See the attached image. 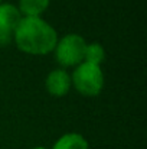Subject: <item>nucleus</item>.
<instances>
[{
	"instance_id": "nucleus-1",
	"label": "nucleus",
	"mask_w": 147,
	"mask_h": 149,
	"mask_svg": "<svg viewBox=\"0 0 147 149\" xmlns=\"http://www.w3.org/2000/svg\"><path fill=\"white\" fill-rule=\"evenodd\" d=\"M13 41L25 54L46 55L55 49L58 33L42 17H22L14 29Z\"/></svg>"
},
{
	"instance_id": "nucleus-2",
	"label": "nucleus",
	"mask_w": 147,
	"mask_h": 149,
	"mask_svg": "<svg viewBox=\"0 0 147 149\" xmlns=\"http://www.w3.org/2000/svg\"><path fill=\"white\" fill-rule=\"evenodd\" d=\"M71 84L85 97H95L104 88V74L99 65L81 62L71 75Z\"/></svg>"
},
{
	"instance_id": "nucleus-3",
	"label": "nucleus",
	"mask_w": 147,
	"mask_h": 149,
	"mask_svg": "<svg viewBox=\"0 0 147 149\" xmlns=\"http://www.w3.org/2000/svg\"><path fill=\"white\" fill-rule=\"evenodd\" d=\"M87 42L78 33H68L58 39L55 45V59L62 67H77L84 62Z\"/></svg>"
},
{
	"instance_id": "nucleus-4",
	"label": "nucleus",
	"mask_w": 147,
	"mask_h": 149,
	"mask_svg": "<svg viewBox=\"0 0 147 149\" xmlns=\"http://www.w3.org/2000/svg\"><path fill=\"white\" fill-rule=\"evenodd\" d=\"M45 87H46V90H48V93L50 96L63 97V96H66V93L72 87L71 75L62 68L52 70L48 74L46 80H45Z\"/></svg>"
},
{
	"instance_id": "nucleus-5",
	"label": "nucleus",
	"mask_w": 147,
	"mask_h": 149,
	"mask_svg": "<svg viewBox=\"0 0 147 149\" xmlns=\"http://www.w3.org/2000/svg\"><path fill=\"white\" fill-rule=\"evenodd\" d=\"M22 15L17 6L10 3H0V29L14 33L19 22L22 20Z\"/></svg>"
},
{
	"instance_id": "nucleus-6",
	"label": "nucleus",
	"mask_w": 147,
	"mask_h": 149,
	"mask_svg": "<svg viewBox=\"0 0 147 149\" xmlns=\"http://www.w3.org/2000/svg\"><path fill=\"white\" fill-rule=\"evenodd\" d=\"M50 0H19V12L23 17H41L48 9Z\"/></svg>"
},
{
	"instance_id": "nucleus-7",
	"label": "nucleus",
	"mask_w": 147,
	"mask_h": 149,
	"mask_svg": "<svg viewBox=\"0 0 147 149\" xmlns=\"http://www.w3.org/2000/svg\"><path fill=\"white\" fill-rule=\"evenodd\" d=\"M52 149H90L87 139L79 133L62 135L53 145Z\"/></svg>"
},
{
	"instance_id": "nucleus-8",
	"label": "nucleus",
	"mask_w": 147,
	"mask_h": 149,
	"mask_svg": "<svg viewBox=\"0 0 147 149\" xmlns=\"http://www.w3.org/2000/svg\"><path fill=\"white\" fill-rule=\"evenodd\" d=\"M104 59H105V49H104V47L101 44H98V42L87 44L85 55H84V62L94 64V65H99L101 67Z\"/></svg>"
},
{
	"instance_id": "nucleus-9",
	"label": "nucleus",
	"mask_w": 147,
	"mask_h": 149,
	"mask_svg": "<svg viewBox=\"0 0 147 149\" xmlns=\"http://www.w3.org/2000/svg\"><path fill=\"white\" fill-rule=\"evenodd\" d=\"M13 41V33L0 29V47H6Z\"/></svg>"
},
{
	"instance_id": "nucleus-10",
	"label": "nucleus",
	"mask_w": 147,
	"mask_h": 149,
	"mask_svg": "<svg viewBox=\"0 0 147 149\" xmlns=\"http://www.w3.org/2000/svg\"><path fill=\"white\" fill-rule=\"evenodd\" d=\"M32 149H46V148H43V146H36V148H32Z\"/></svg>"
},
{
	"instance_id": "nucleus-11",
	"label": "nucleus",
	"mask_w": 147,
	"mask_h": 149,
	"mask_svg": "<svg viewBox=\"0 0 147 149\" xmlns=\"http://www.w3.org/2000/svg\"><path fill=\"white\" fill-rule=\"evenodd\" d=\"M0 3H1V0H0Z\"/></svg>"
}]
</instances>
